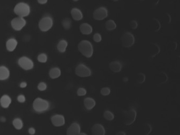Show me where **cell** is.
Returning <instances> with one entry per match:
<instances>
[{
    "instance_id": "cell-1",
    "label": "cell",
    "mask_w": 180,
    "mask_h": 135,
    "mask_svg": "<svg viewBox=\"0 0 180 135\" xmlns=\"http://www.w3.org/2000/svg\"><path fill=\"white\" fill-rule=\"evenodd\" d=\"M78 49L81 54L87 58H91L94 54V48L91 42L88 40H82L78 45Z\"/></svg>"
},
{
    "instance_id": "cell-2",
    "label": "cell",
    "mask_w": 180,
    "mask_h": 135,
    "mask_svg": "<svg viewBox=\"0 0 180 135\" xmlns=\"http://www.w3.org/2000/svg\"><path fill=\"white\" fill-rule=\"evenodd\" d=\"M13 11L17 17L25 18L30 15L31 7L27 3L19 2L15 5Z\"/></svg>"
},
{
    "instance_id": "cell-3",
    "label": "cell",
    "mask_w": 180,
    "mask_h": 135,
    "mask_svg": "<svg viewBox=\"0 0 180 135\" xmlns=\"http://www.w3.org/2000/svg\"><path fill=\"white\" fill-rule=\"evenodd\" d=\"M32 107L35 112L38 113H42L49 109V102L41 98H37L33 102Z\"/></svg>"
},
{
    "instance_id": "cell-4",
    "label": "cell",
    "mask_w": 180,
    "mask_h": 135,
    "mask_svg": "<svg viewBox=\"0 0 180 135\" xmlns=\"http://www.w3.org/2000/svg\"><path fill=\"white\" fill-rule=\"evenodd\" d=\"M123 116L124 124L126 126H130L135 121L137 117V111L134 108H130L127 110L124 111Z\"/></svg>"
},
{
    "instance_id": "cell-5",
    "label": "cell",
    "mask_w": 180,
    "mask_h": 135,
    "mask_svg": "<svg viewBox=\"0 0 180 135\" xmlns=\"http://www.w3.org/2000/svg\"><path fill=\"white\" fill-rule=\"evenodd\" d=\"M53 25V20L51 17L46 16L40 20L38 27L41 31L48 32L52 28Z\"/></svg>"
},
{
    "instance_id": "cell-6",
    "label": "cell",
    "mask_w": 180,
    "mask_h": 135,
    "mask_svg": "<svg viewBox=\"0 0 180 135\" xmlns=\"http://www.w3.org/2000/svg\"><path fill=\"white\" fill-rule=\"evenodd\" d=\"M75 74L80 78L89 77L92 74L91 69L84 64H80L77 65L74 70Z\"/></svg>"
},
{
    "instance_id": "cell-7",
    "label": "cell",
    "mask_w": 180,
    "mask_h": 135,
    "mask_svg": "<svg viewBox=\"0 0 180 135\" xmlns=\"http://www.w3.org/2000/svg\"><path fill=\"white\" fill-rule=\"evenodd\" d=\"M18 65L21 69L25 71H29L33 68L34 63L29 57L23 56L20 57L17 61Z\"/></svg>"
},
{
    "instance_id": "cell-8",
    "label": "cell",
    "mask_w": 180,
    "mask_h": 135,
    "mask_svg": "<svg viewBox=\"0 0 180 135\" xmlns=\"http://www.w3.org/2000/svg\"><path fill=\"white\" fill-rule=\"evenodd\" d=\"M121 42L124 48H130L135 43V37L131 32H125L121 36Z\"/></svg>"
},
{
    "instance_id": "cell-9",
    "label": "cell",
    "mask_w": 180,
    "mask_h": 135,
    "mask_svg": "<svg viewBox=\"0 0 180 135\" xmlns=\"http://www.w3.org/2000/svg\"><path fill=\"white\" fill-rule=\"evenodd\" d=\"M27 25V21L24 17H14L11 20V25L13 29L16 31H20L25 27Z\"/></svg>"
},
{
    "instance_id": "cell-10",
    "label": "cell",
    "mask_w": 180,
    "mask_h": 135,
    "mask_svg": "<svg viewBox=\"0 0 180 135\" xmlns=\"http://www.w3.org/2000/svg\"><path fill=\"white\" fill-rule=\"evenodd\" d=\"M108 15V11L104 6L98 7L93 12V17L95 20L102 21L105 19Z\"/></svg>"
},
{
    "instance_id": "cell-11",
    "label": "cell",
    "mask_w": 180,
    "mask_h": 135,
    "mask_svg": "<svg viewBox=\"0 0 180 135\" xmlns=\"http://www.w3.org/2000/svg\"><path fill=\"white\" fill-rule=\"evenodd\" d=\"M51 121L54 127H60L64 125L66 120L64 116L60 114H56L51 117Z\"/></svg>"
},
{
    "instance_id": "cell-12",
    "label": "cell",
    "mask_w": 180,
    "mask_h": 135,
    "mask_svg": "<svg viewBox=\"0 0 180 135\" xmlns=\"http://www.w3.org/2000/svg\"><path fill=\"white\" fill-rule=\"evenodd\" d=\"M81 133V127L79 123L77 122L72 123L66 131L67 135H79Z\"/></svg>"
},
{
    "instance_id": "cell-13",
    "label": "cell",
    "mask_w": 180,
    "mask_h": 135,
    "mask_svg": "<svg viewBox=\"0 0 180 135\" xmlns=\"http://www.w3.org/2000/svg\"><path fill=\"white\" fill-rule=\"evenodd\" d=\"M91 135H105L106 130L104 126L100 123H95L91 129Z\"/></svg>"
},
{
    "instance_id": "cell-14",
    "label": "cell",
    "mask_w": 180,
    "mask_h": 135,
    "mask_svg": "<svg viewBox=\"0 0 180 135\" xmlns=\"http://www.w3.org/2000/svg\"><path fill=\"white\" fill-rule=\"evenodd\" d=\"M109 68L113 73H119L123 69V65L119 61L115 60L109 64Z\"/></svg>"
},
{
    "instance_id": "cell-15",
    "label": "cell",
    "mask_w": 180,
    "mask_h": 135,
    "mask_svg": "<svg viewBox=\"0 0 180 135\" xmlns=\"http://www.w3.org/2000/svg\"><path fill=\"white\" fill-rule=\"evenodd\" d=\"M70 14L72 15V18L76 21L82 20L84 17L83 13L82 11L77 7H74L70 11Z\"/></svg>"
},
{
    "instance_id": "cell-16",
    "label": "cell",
    "mask_w": 180,
    "mask_h": 135,
    "mask_svg": "<svg viewBox=\"0 0 180 135\" xmlns=\"http://www.w3.org/2000/svg\"><path fill=\"white\" fill-rule=\"evenodd\" d=\"M18 44L17 40L15 38H10L6 42V49L9 52H13L17 48Z\"/></svg>"
},
{
    "instance_id": "cell-17",
    "label": "cell",
    "mask_w": 180,
    "mask_h": 135,
    "mask_svg": "<svg viewBox=\"0 0 180 135\" xmlns=\"http://www.w3.org/2000/svg\"><path fill=\"white\" fill-rule=\"evenodd\" d=\"M80 31L82 35H89L93 31V28L91 25L87 23H82L79 27Z\"/></svg>"
},
{
    "instance_id": "cell-18",
    "label": "cell",
    "mask_w": 180,
    "mask_h": 135,
    "mask_svg": "<svg viewBox=\"0 0 180 135\" xmlns=\"http://www.w3.org/2000/svg\"><path fill=\"white\" fill-rule=\"evenodd\" d=\"M84 105L87 110H91L96 105V102L91 97H87L84 99Z\"/></svg>"
},
{
    "instance_id": "cell-19",
    "label": "cell",
    "mask_w": 180,
    "mask_h": 135,
    "mask_svg": "<svg viewBox=\"0 0 180 135\" xmlns=\"http://www.w3.org/2000/svg\"><path fill=\"white\" fill-rule=\"evenodd\" d=\"M10 76V71L8 68L4 66H0V81L7 80Z\"/></svg>"
},
{
    "instance_id": "cell-20",
    "label": "cell",
    "mask_w": 180,
    "mask_h": 135,
    "mask_svg": "<svg viewBox=\"0 0 180 135\" xmlns=\"http://www.w3.org/2000/svg\"><path fill=\"white\" fill-rule=\"evenodd\" d=\"M12 103V99L8 95H3L0 99V105L3 108H8L10 107Z\"/></svg>"
},
{
    "instance_id": "cell-21",
    "label": "cell",
    "mask_w": 180,
    "mask_h": 135,
    "mask_svg": "<svg viewBox=\"0 0 180 135\" xmlns=\"http://www.w3.org/2000/svg\"><path fill=\"white\" fill-rule=\"evenodd\" d=\"M49 75L50 78L52 79H56L59 78L61 76V71L58 67H54L50 70Z\"/></svg>"
},
{
    "instance_id": "cell-22",
    "label": "cell",
    "mask_w": 180,
    "mask_h": 135,
    "mask_svg": "<svg viewBox=\"0 0 180 135\" xmlns=\"http://www.w3.org/2000/svg\"><path fill=\"white\" fill-rule=\"evenodd\" d=\"M68 45V43L67 40L64 39L61 40L57 44V50L60 53H64L66 51Z\"/></svg>"
},
{
    "instance_id": "cell-23",
    "label": "cell",
    "mask_w": 180,
    "mask_h": 135,
    "mask_svg": "<svg viewBox=\"0 0 180 135\" xmlns=\"http://www.w3.org/2000/svg\"><path fill=\"white\" fill-rule=\"evenodd\" d=\"M105 27L106 29L109 31H112L114 30H115L117 27V25L116 22H115L113 20H108L106 21L105 25Z\"/></svg>"
},
{
    "instance_id": "cell-24",
    "label": "cell",
    "mask_w": 180,
    "mask_h": 135,
    "mask_svg": "<svg viewBox=\"0 0 180 135\" xmlns=\"http://www.w3.org/2000/svg\"><path fill=\"white\" fill-rule=\"evenodd\" d=\"M12 125L17 130H21L23 127V123L21 119L19 118H16L13 121Z\"/></svg>"
},
{
    "instance_id": "cell-25",
    "label": "cell",
    "mask_w": 180,
    "mask_h": 135,
    "mask_svg": "<svg viewBox=\"0 0 180 135\" xmlns=\"http://www.w3.org/2000/svg\"><path fill=\"white\" fill-rule=\"evenodd\" d=\"M103 117L106 121H111L114 119L115 115L111 111L106 110L103 113Z\"/></svg>"
},
{
    "instance_id": "cell-26",
    "label": "cell",
    "mask_w": 180,
    "mask_h": 135,
    "mask_svg": "<svg viewBox=\"0 0 180 135\" xmlns=\"http://www.w3.org/2000/svg\"><path fill=\"white\" fill-rule=\"evenodd\" d=\"M62 25L66 30H68L72 27V20L69 18H65L62 21Z\"/></svg>"
},
{
    "instance_id": "cell-27",
    "label": "cell",
    "mask_w": 180,
    "mask_h": 135,
    "mask_svg": "<svg viewBox=\"0 0 180 135\" xmlns=\"http://www.w3.org/2000/svg\"><path fill=\"white\" fill-rule=\"evenodd\" d=\"M152 131V125L149 123H145L144 125V135H149Z\"/></svg>"
},
{
    "instance_id": "cell-28",
    "label": "cell",
    "mask_w": 180,
    "mask_h": 135,
    "mask_svg": "<svg viewBox=\"0 0 180 135\" xmlns=\"http://www.w3.org/2000/svg\"><path fill=\"white\" fill-rule=\"evenodd\" d=\"M37 60L38 62L42 64H45L48 61V56L45 53H41L38 56Z\"/></svg>"
},
{
    "instance_id": "cell-29",
    "label": "cell",
    "mask_w": 180,
    "mask_h": 135,
    "mask_svg": "<svg viewBox=\"0 0 180 135\" xmlns=\"http://www.w3.org/2000/svg\"><path fill=\"white\" fill-rule=\"evenodd\" d=\"M100 93L103 96H108L111 93V90L109 87H103L101 89Z\"/></svg>"
},
{
    "instance_id": "cell-30",
    "label": "cell",
    "mask_w": 180,
    "mask_h": 135,
    "mask_svg": "<svg viewBox=\"0 0 180 135\" xmlns=\"http://www.w3.org/2000/svg\"><path fill=\"white\" fill-rule=\"evenodd\" d=\"M87 93V91L86 89L83 87L79 88L77 89V95L79 97H83V96H86Z\"/></svg>"
},
{
    "instance_id": "cell-31",
    "label": "cell",
    "mask_w": 180,
    "mask_h": 135,
    "mask_svg": "<svg viewBox=\"0 0 180 135\" xmlns=\"http://www.w3.org/2000/svg\"><path fill=\"white\" fill-rule=\"evenodd\" d=\"M146 79L145 75L143 73H140L138 74V76L137 78V82L139 84H142L145 82Z\"/></svg>"
},
{
    "instance_id": "cell-32",
    "label": "cell",
    "mask_w": 180,
    "mask_h": 135,
    "mask_svg": "<svg viewBox=\"0 0 180 135\" xmlns=\"http://www.w3.org/2000/svg\"><path fill=\"white\" fill-rule=\"evenodd\" d=\"M37 88L39 91H44L47 89V84L45 82H41L38 84Z\"/></svg>"
},
{
    "instance_id": "cell-33",
    "label": "cell",
    "mask_w": 180,
    "mask_h": 135,
    "mask_svg": "<svg viewBox=\"0 0 180 135\" xmlns=\"http://www.w3.org/2000/svg\"><path fill=\"white\" fill-rule=\"evenodd\" d=\"M93 40L96 43H99L102 40V37L101 35L99 33H96L93 35Z\"/></svg>"
},
{
    "instance_id": "cell-34",
    "label": "cell",
    "mask_w": 180,
    "mask_h": 135,
    "mask_svg": "<svg viewBox=\"0 0 180 135\" xmlns=\"http://www.w3.org/2000/svg\"><path fill=\"white\" fill-rule=\"evenodd\" d=\"M129 27L132 29H136L138 27V23L136 20H132L129 22Z\"/></svg>"
},
{
    "instance_id": "cell-35",
    "label": "cell",
    "mask_w": 180,
    "mask_h": 135,
    "mask_svg": "<svg viewBox=\"0 0 180 135\" xmlns=\"http://www.w3.org/2000/svg\"><path fill=\"white\" fill-rule=\"evenodd\" d=\"M17 100L19 103H25L26 101V98L25 95H19L17 97Z\"/></svg>"
},
{
    "instance_id": "cell-36",
    "label": "cell",
    "mask_w": 180,
    "mask_h": 135,
    "mask_svg": "<svg viewBox=\"0 0 180 135\" xmlns=\"http://www.w3.org/2000/svg\"><path fill=\"white\" fill-rule=\"evenodd\" d=\"M36 132V130L33 127H30L28 129V133L30 135H35Z\"/></svg>"
},
{
    "instance_id": "cell-37",
    "label": "cell",
    "mask_w": 180,
    "mask_h": 135,
    "mask_svg": "<svg viewBox=\"0 0 180 135\" xmlns=\"http://www.w3.org/2000/svg\"><path fill=\"white\" fill-rule=\"evenodd\" d=\"M27 84L26 82L25 81H23L21 82L20 84V87L21 88H25L27 87Z\"/></svg>"
},
{
    "instance_id": "cell-38",
    "label": "cell",
    "mask_w": 180,
    "mask_h": 135,
    "mask_svg": "<svg viewBox=\"0 0 180 135\" xmlns=\"http://www.w3.org/2000/svg\"><path fill=\"white\" fill-rule=\"evenodd\" d=\"M48 0H37V2L40 4L44 5L48 2Z\"/></svg>"
},
{
    "instance_id": "cell-39",
    "label": "cell",
    "mask_w": 180,
    "mask_h": 135,
    "mask_svg": "<svg viewBox=\"0 0 180 135\" xmlns=\"http://www.w3.org/2000/svg\"><path fill=\"white\" fill-rule=\"evenodd\" d=\"M115 135H126V134L123 131H119V132L116 133V134Z\"/></svg>"
},
{
    "instance_id": "cell-40",
    "label": "cell",
    "mask_w": 180,
    "mask_h": 135,
    "mask_svg": "<svg viewBox=\"0 0 180 135\" xmlns=\"http://www.w3.org/2000/svg\"><path fill=\"white\" fill-rule=\"evenodd\" d=\"M6 121H7V119H6L5 117L2 116V117H0V121H1V122H2V123H5Z\"/></svg>"
},
{
    "instance_id": "cell-41",
    "label": "cell",
    "mask_w": 180,
    "mask_h": 135,
    "mask_svg": "<svg viewBox=\"0 0 180 135\" xmlns=\"http://www.w3.org/2000/svg\"><path fill=\"white\" fill-rule=\"evenodd\" d=\"M79 135H88L87 134H86V133H80L79 134Z\"/></svg>"
},
{
    "instance_id": "cell-42",
    "label": "cell",
    "mask_w": 180,
    "mask_h": 135,
    "mask_svg": "<svg viewBox=\"0 0 180 135\" xmlns=\"http://www.w3.org/2000/svg\"><path fill=\"white\" fill-rule=\"evenodd\" d=\"M112 2H117L119 1V0H111Z\"/></svg>"
},
{
    "instance_id": "cell-43",
    "label": "cell",
    "mask_w": 180,
    "mask_h": 135,
    "mask_svg": "<svg viewBox=\"0 0 180 135\" xmlns=\"http://www.w3.org/2000/svg\"><path fill=\"white\" fill-rule=\"evenodd\" d=\"M74 2H78L79 0H72Z\"/></svg>"
},
{
    "instance_id": "cell-44",
    "label": "cell",
    "mask_w": 180,
    "mask_h": 135,
    "mask_svg": "<svg viewBox=\"0 0 180 135\" xmlns=\"http://www.w3.org/2000/svg\"><path fill=\"white\" fill-rule=\"evenodd\" d=\"M141 1H144V0H141Z\"/></svg>"
}]
</instances>
